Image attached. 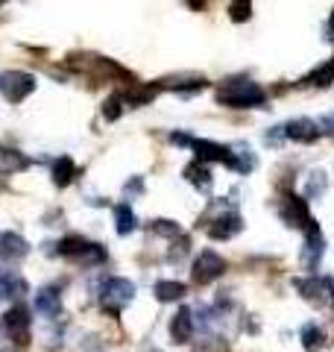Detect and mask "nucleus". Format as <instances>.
<instances>
[{
	"mask_svg": "<svg viewBox=\"0 0 334 352\" xmlns=\"http://www.w3.org/2000/svg\"><path fill=\"white\" fill-rule=\"evenodd\" d=\"M217 100L229 109H252L267 100V91L258 82H252L249 76H235V80H226L220 85Z\"/></svg>",
	"mask_w": 334,
	"mask_h": 352,
	"instance_id": "obj_1",
	"label": "nucleus"
},
{
	"mask_svg": "<svg viewBox=\"0 0 334 352\" xmlns=\"http://www.w3.org/2000/svg\"><path fill=\"white\" fill-rule=\"evenodd\" d=\"M278 217L285 220L287 226H296V229H305L311 223V214H308V203L296 194H285L282 203H278Z\"/></svg>",
	"mask_w": 334,
	"mask_h": 352,
	"instance_id": "obj_7",
	"label": "nucleus"
},
{
	"mask_svg": "<svg viewBox=\"0 0 334 352\" xmlns=\"http://www.w3.org/2000/svg\"><path fill=\"white\" fill-rule=\"evenodd\" d=\"M153 232L155 235H164V238H176V235H182V226L179 223H173V220H153Z\"/></svg>",
	"mask_w": 334,
	"mask_h": 352,
	"instance_id": "obj_25",
	"label": "nucleus"
},
{
	"mask_svg": "<svg viewBox=\"0 0 334 352\" xmlns=\"http://www.w3.org/2000/svg\"><path fill=\"white\" fill-rule=\"evenodd\" d=\"M103 115H106V120H118L120 115H124V97H109V100L103 103Z\"/></svg>",
	"mask_w": 334,
	"mask_h": 352,
	"instance_id": "obj_26",
	"label": "nucleus"
},
{
	"mask_svg": "<svg viewBox=\"0 0 334 352\" xmlns=\"http://www.w3.org/2000/svg\"><path fill=\"white\" fill-rule=\"evenodd\" d=\"M32 305H36V311L41 317H59V311H62V294H59V288L47 285V288L36 291V300H32Z\"/></svg>",
	"mask_w": 334,
	"mask_h": 352,
	"instance_id": "obj_13",
	"label": "nucleus"
},
{
	"mask_svg": "<svg viewBox=\"0 0 334 352\" xmlns=\"http://www.w3.org/2000/svg\"><path fill=\"white\" fill-rule=\"evenodd\" d=\"M299 340H302V346L308 352H320L326 346V332H322L317 323H308V326H302V332H299Z\"/></svg>",
	"mask_w": 334,
	"mask_h": 352,
	"instance_id": "obj_20",
	"label": "nucleus"
},
{
	"mask_svg": "<svg viewBox=\"0 0 334 352\" xmlns=\"http://www.w3.org/2000/svg\"><path fill=\"white\" fill-rule=\"evenodd\" d=\"M229 150H232V162H229V168L232 170H238V173H249V170H255V153L247 147V144H229Z\"/></svg>",
	"mask_w": 334,
	"mask_h": 352,
	"instance_id": "obj_16",
	"label": "nucleus"
},
{
	"mask_svg": "<svg viewBox=\"0 0 334 352\" xmlns=\"http://www.w3.org/2000/svg\"><path fill=\"white\" fill-rule=\"evenodd\" d=\"M132 300H135V282H129L124 276H111L103 282V288H100V305H103V311H109L111 317H118Z\"/></svg>",
	"mask_w": 334,
	"mask_h": 352,
	"instance_id": "obj_3",
	"label": "nucleus"
},
{
	"mask_svg": "<svg viewBox=\"0 0 334 352\" xmlns=\"http://www.w3.org/2000/svg\"><path fill=\"white\" fill-rule=\"evenodd\" d=\"M185 179L194 185V188H199L203 194H208L211 191V185H214V179H211V170H208V164L205 162H191L185 168Z\"/></svg>",
	"mask_w": 334,
	"mask_h": 352,
	"instance_id": "obj_15",
	"label": "nucleus"
},
{
	"mask_svg": "<svg viewBox=\"0 0 334 352\" xmlns=\"http://www.w3.org/2000/svg\"><path fill=\"white\" fill-rule=\"evenodd\" d=\"M170 338L176 344H191L194 340V311L191 308H179L170 320Z\"/></svg>",
	"mask_w": 334,
	"mask_h": 352,
	"instance_id": "obj_12",
	"label": "nucleus"
},
{
	"mask_svg": "<svg viewBox=\"0 0 334 352\" xmlns=\"http://www.w3.org/2000/svg\"><path fill=\"white\" fill-rule=\"evenodd\" d=\"M115 229H118V235H129V232H135V226H138V217L135 212L126 206V203H120L115 206Z\"/></svg>",
	"mask_w": 334,
	"mask_h": 352,
	"instance_id": "obj_21",
	"label": "nucleus"
},
{
	"mask_svg": "<svg viewBox=\"0 0 334 352\" xmlns=\"http://www.w3.org/2000/svg\"><path fill=\"white\" fill-rule=\"evenodd\" d=\"M124 191H126V194H138V191H141V179H132V185L126 182V188H124Z\"/></svg>",
	"mask_w": 334,
	"mask_h": 352,
	"instance_id": "obj_31",
	"label": "nucleus"
},
{
	"mask_svg": "<svg viewBox=\"0 0 334 352\" xmlns=\"http://www.w3.org/2000/svg\"><path fill=\"white\" fill-rule=\"evenodd\" d=\"M264 141H267V144H273V147H278V144L285 141V126H273V129L264 135Z\"/></svg>",
	"mask_w": 334,
	"mask_h": 352,
	"instance_id": "obj_29",
	"label": "nucleus"
},
{
	"mask_svg": "<svg viewBox=\"0 0 334 352\" xmlns=\"http://www.w3.org/2000/svg\"><path fill=\"white\" fill-rule=\"evenodd\" d=\"M56 250H59V256L71 258V261H80V264H85V267H94V264L106 261V247H100V244H94V241H88L82 235L62 238L59 244H56Z\"/></svg>",
	"mask_w": 334,
	"mask_h": 352,
	"instance_id": "obj_2",
	"label": "nucleus"
},
{
	"mask_svg": "<svg viewBox=\"0 0 334 352\" xmlns=\"http://www.w3.org/2000/svg\"><path fill=\"white\" fill-rule=\"evenodd\" d=\"M76 179V164L71 156H62L59 162L53 164V182L59 185V188H68V185Z\"/></svg>",
	"mask_w": 334,
	"mask_h": 352,
	"instance_id": "obj_19",
	"label": "nucleus"
},
{
	"mask_svg": "<svg viewBox=\"0 0 334 352\" xmlns=\"http://www.w3.org/2000/svg\"><path fill=\"white\" fill-rule=\"evenodd\" d=\"M185 291L188 288H185L182 282H170V279L155 282V288H153V294H155V300H159V302H176V300H182Z\"/></svg>",
	"mask_w": 334,
	"mask_h": 352,
	"instance_id": "obj_18",
	"label": "nucleus"
},
{
	"mask_svg": "<svg viewBox=\"0 0 334 352\" xmlns=\"http://www.w3.org/2000/svg\"><path fill=\"white\" fill-rule=\"evenodd\" d=\"M329 30L334 32V12H331V21H329Z\"/></svg>",
	"mask_w": 334,
	"mask_h": 352,
	"instance_id": "obj_32",
	"label": "nucleus"
},
{
	"mask_svg": "<svg viewBox=\"0 0 334 352\" xmlns=\"http://www.w3.org/2000/svg\"><path fill=\"white\" fill-rule=\"evenodd\" d=\"M155 97V88L150 85V88H135V91H129L126 94V103L129 106H144V103H150Z\"/></svg>",
	"mask_w": 334,
	"mask_h": 352,
	"instance_id": "obj_27",
	"label": "nucleus"
},
{
	"mask_svg": "<svg viewBox=\"0 0 334 352\" xmlns=\"http://www.w3.org/2000/svg\"><path fill=\"white\" fill-rule=\"evenodd\" d=\"M317 126H320V132H326V135H331V138H334V112H329V115H322Z\"/></svg>",
	"mask_w": 334,
	"mask_h": 352,
	"instance_id": "obj_30",
	"label": "nucleus"
},
{
	"mask_svg": "<svg viewBox=\"0 0 334 352\" xmlns=\"http://www.w3.org/2000/svg\"><path fill=\"white\" fill-rule=\"evenodd\" d=\"M3 329H6L9 338H12L18 346H27L30 344V332H32V317H30V311H27L24 305H12L3 314Z\"/></svg>",
	"mask_w": 334,
	"mask_h": 352,
	"instance_id": "obj_6",
	"label": "nucleus"
},
{
	"mask_svg": "<svg viewBox=\"0 0 334 352\" xmlns=\"http://www.w3.org/2000/svg\"><path fill=\"white\" fill-rule=\"evenodd\" d=\"M30 252V244L18 232H0V258L6 261H18Z\"/></svg>",
	"mask_w": 334,
	"mask_h": 352,
	"instance_id": "obj_14",
	"label": "nucleus"
},
{
	"mask_svg": "<svg viewBox=\"0 0 334 352\" xmlns=\"http://www.w3.org/2000/svg\"><path fill=\"white\" fill-rule=\"evenodd\" d=\"M331 302H334V279H331Z\"/></svg>",
	"mask_w": 334,
	"mask_h": 352,
	"instance_id": "obj_33",
	"label": "nucleus"
},
{
	"mask_svg": "<svg viewBox=\"0 0 334 352\" xmlns=\"http://www.w3.org/2000/svg\"><path fill=\"white\" fill-rule=\"evenodd\" d=\"M293 288L314 305H326L331 300V279L322 276H305V279H293Z\"/></svg>",
	"mask_w": 334,
	"mask_h": 352,
	"instance_id": "obj_10",
	"label": "nucleus"
},
{
	"mask_svg": "<svg viewBox=\"0 0 334 352\" xmlns=\"http://www.w3.org/2000/svg\"><path fill=\"white\" fill-rule=\"evenodd\" d=\"M223 273H226V261H223L214 250H203L199 256L194 258V270L191 276L197 285H211L214 279H220Z\"/></svg>",
	"mask_w": 334,
	"mask_h": 352,
	"instance_id": "obj_5",
	"label": "nucleus"
},
{
	"mask_svg": "<svg viewBox=\"0 0 334 352\" xmlns=\"http://www.w3.org/2000/svg\"><path fill=\"white\" fill-rule=\"evenodd\" d=\"M322 132L317 126V120H311V118H296L291 124H285V138L296 141V144H314Z\"/></svg>",
	"mask_w": 334,
	"mask_h": 352,
	"instance_id": "obj_11",
	"label": "nucleus"
},
{
	"mask_svg": "<svg viewBox=\"0 0 334 352\" xmlns=\"http://www.w3.org/2000/svg\"><path fill=\"white\" fill-rule=\"evenodd\" d=\"M329 188V179H326V173L322 170H311L308 173V179H305V197L308 200H317V197H322Z\"/></svg>",
	"mask_w": 334,
	"mask_h": 352,
	"instance_id": "obj_24",
	"label": "nucleus"
},
{
	"mask_svg": "<svg viewBox=\"0 0 334 352\" xmlns=\"http://www.w3.org/2000/svg\"><path fill=\"white\" fill-rule=\"evenodd\" d=\"M326 252V238H322L320 226L311 220L305 226V244H302V267L305 270H317L320 267V258Z\"/></svg>",
	"mask_w": 334,
	"mask_h": 352,
	"instance_id": "obj_8",
	"label": "nucleus"
},
{
	"mask_svg": "<svg viewBox=\"0 0 334 352\" xmlns=\"http://www.w3.org/2000/svg\"><path fill=\"white\" fill-rule=\"evenodd\" d=\"M153 352H159V349H153Z\"/></svg>",
	"mask_w": 334,
	"mask_h": 352,
	"instance_id": "obj_34",
	"label": "nucleus"
},
{
	"mask_svg": "<svg viewBox=\"0 0 334 352\" xmlns=\"http://www.w3.org/2000/svg\"><path fill=\"white\" fill-rule=\"evenodd\" d=\"M30 291V285L18 276V273H3L0 270V300H6V296H12V300H18V296H24Z\"/></svg>",
	"mask_w": 334,
	"mask_h": 352,
	"instance_id": "obj_17",
	"label": "nucleus"
},
{
	"mask_svg": "<svg viewBox=\"0 0 334 352\" xmlns=\"http://www.w3.org/2000/svg\"><path fill=\"white\" fill-rule=\"evenodd\" d=\"M30 168V159L21 156L18 150H0V173H18Z\"/></svg>",
	"mask_w": 334,
	"mask_h": 352,
	"instance_id": "obj_22",
	"label": "nucleus"
},
{
	"mask_svg": "<svg viewBox=\"0 0 334 352\" xmlns=\"http://www.w3.org/2000/svg\"><path fill=\"white\" fill-rule=\"evenodd\" d=\"M302 82H305V85H317V88L331 85V82H334V56H331L326 65H320L317 71H311Z\"/></svg>",
	"mask_w": 334,
	"mask_h": 352,
	"instance_id": "obj_23",
	"label": "nucleus"
},
{
	"mask_svg": "<svg viewBox=\"0 0 334 352\" xmlns=\"http://www.w3.org/2000/svg\"><path fill=\"white\" fill-rule=\"evenodd\" d=\"M243 229V220L241 214L235 212V208H223V212L217 217H211V223H208V235L214 238V241H229V238H235L238 232Z\"/></svg>",
	"mask_w": 334,
	"mask_h": 352,
	"instance_id": "obj_9",
	"label": "nucleus"
},
{
	"mask_svg": "<svg viewBox=\"0 0 334 352\" xmlns=\"http://www.w3.org/2000/svg\"><path fill=\"white\" fill-rule=\"evenodd\" d=\"M229 15H232V21H247L252 15V3H232Z\"/></svg>",
	"mask_w": 334,
	"mask_h": 352,
	"instance_id": "obj_28",
	"label": "nucleus"
},
{
	"mask_svg": "<svg viewBox=\"0 0 334 352\" xmlns=\"http://www.w3.org/2000/svg\"><path fill=\"white\" fill-rule=\"evenodd\" d=\"M0 352H6V349H0Z\"/></svg>",
	"mask_w": 334,
	"mask_h": 352,
	"instance_id": "obj_35",
	"label": "nucleus"
},
{
	"mask_svg": "<svg viewBox=\"0 0 334 352\" xmlns=\"http://www.w3.org/2000/svg\"><path fill=\"white\" fill-rule=\"evenodd\" d=\"M0 91L9 103H21L36 91V76L27 74V71H9V74H0Z\"/></svg>",
	"mask_w": 334,
	"mask_h": 352,
	"instance_id": "obj_4",
	"label": "nucleus"
}]
</instances>
